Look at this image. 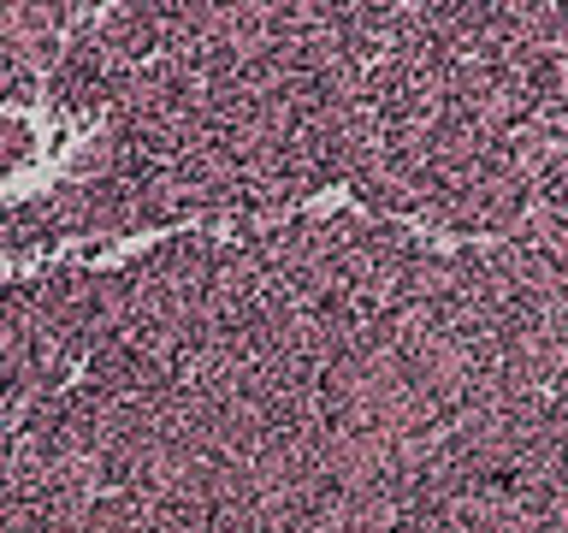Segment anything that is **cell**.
Returning <instances> with one entry per match:
<instances>
[{"mask_svg":"<svg viewBox=\"0 0 568 533\" xmlns=\"http://www.w3.org/2000/svg\"><path fill=\"white\" fill-rule=\"evenodd\" d=\"M136 71L142 66L119 60V53L106 48V36L95 30V12H89L83 24L71 30L60 66L48 71V101L60 107V113H113Z\"/></svg>","mask_w":568,"mask_h":533,"instance_id":"obj_1","label":"cell"}]
</instances>
